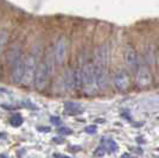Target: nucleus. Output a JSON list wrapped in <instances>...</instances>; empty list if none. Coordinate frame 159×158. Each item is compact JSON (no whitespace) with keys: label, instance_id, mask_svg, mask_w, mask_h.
I'll return each instance as SVG.
<instances>
[{"label":"nucleus","instance_id":"aec40b11","mask_svg":"<svg viewBox=\"0 0 159 158\" xmlns=\"http://www.w3.org/2000/svg\"><path fill=\"white\" fill-rule=\"evenodd\" d=\"M53 157H67L65 155H61V153H53Z\"/></svg>","mask_w":159,"mask_h":158},{"label":"nucleus","instance_id":"39448f33","mask_svg":"<svg viewBox=\"0 0 159 158\" xmlns=\"http://www.w3.org/2000/svg\"><path fill=\"white\" fill-rule=\"evenodd\" d=\"M67 54H68V41L64 36H62L56 41L53 46V56L56 59V63L63 64L67 58Z\"/></svg>","mask_w":159,"mask_h":158},{"label":"nucleus","instance_id":"2eb2a0df","mask_svg":"<svg viewBox=\"0 0 159 158\" xmlns=\"http://www.w3.org/2000/svg\"><path fill=\"white\" fill-rule=\"evenodd\" d=\"M10 123L12 126H14V127H17V126H20L23 124V118H21L19 114H16V115H13L12 118H11Z\"/></svg>","mask_w":159,"mask_h":158},{"label":"nucleus","instance_id":"5701e85b","mask_svg":"<svg viewBox=\"0 0 159 158\" xmlns=\"http://www.w3.org/2000/svg\"><path fill=\"white\" fill-rule=\"evenodd\" d=\"M158 151H159V149H158Z\"/></svg>","mask_w":159,"mask_h":158},{"label":"nucleus","instance_id":"6e6552de","mask_svg":"<svg viewBox=\"0 0 159 158\" xmlns=\"http://www.w3.org/2000/svg\"><path fill=\"white\" fill-rule=\"evenodd\" d=\"M24 73H25V57H21V58H19V59L12 66L11 77H12L13 83H16V84L23 83Z\"/></svg>","mask_w":159,"mask_h":158},{"label":"nucleus","instance_id":"4be33fe9","mask_svg":"<svg viewBox=\"0 0 159 158\" xmlns=\"http://www.w3.org/2000/svg\"><path fill=\"white\" fill-rule=\"evenodd\" d=\"M157 66H158V71H159V56L158 58H157Z\"/></svg>","mask_w":159,"mask_h":158},{"label":"nucleus","instance_id":"6ab92c4d","mask_svg":"<svg viewBox=\"0 0 159 158\" xmlns=\"http://www.w3.org/2000/svg\"><path fill=\"white\" fill-rule=\"evenodd\" d=\"M51 121H52V124H55V125L61 124V119H60V118H55V117H52V118H51Z\"/></svg>","mask_w":159,"mask_h":158},{"label":"nucleus","instance_id":"f8f14e48","mask_svg":"<svg viewBox=\"0 0 159 158\" xmlns=\"http://www.w3.org/2000/svg\"><path fill=\"white\" fill-rule=\"evenodd\" d=\"M64 108L68 113H80L81 111V105L77 103V102H65L64 105Z\"/></svg>","mask_w":159,"mask_h":158},{"label":"nucleus","instance_id":"f3484780","mask_svg":"<svg viewBox=\"0 0 159 158\" xmlns=\"http://www.w3.org/2000/svg\"><path fill=\"white\" fill-rule=\"evenodd\" d=\"M96 126L95 125H89V126H87L85 128V131L87 132V133H89V135H94V133H96Z\"/></svg>","mask_w":159,"mask_h":158},{"label":"nucleus","instance_id":"423d86ee","mask_svg":"<svg viewBox=\"0 0 159 158\" xmlns=\"http://www.w3.org/2000/svg\"><path fill=\"white\" fill-rule=\"evenodd\" d=\"M125 62H126L128 70L131 73L136 74L137 69L139 68V64H140V61H139L138 52L133 46H128L126 49V51H125Z\"/></svg>","mask_w":159,"mask_h":158},{"label":"nucleus","instance_id":"dca6fc26","mask_svg":"<svg viewBox=\"0 0 159 158\" xmlns=\"http://www.w3.org/2000/svg\"><path fill=\"white\" fill-rule=\"evenodd\" d=\"M106 150L107 149L105 147L103 144H102V145H100V146L95 150L94 156H95V157H105V156H106Z\"/></svg>","mask_w":159,"mask_h":158},{"label":"nucleus","instance_id":"1a4fd4ad","mask_svg":"<svg viewBox=\"0 0 159 158\" xmlns=\"http://www.w3.org/2000/svg\"><path fill=\"white\" fill-rule=\"evenodd\" d=\"M21 57L24 56H23V51H21L20 46H12L9 51V55H7V64L12 67Z\"/></svg>","mask_w":159,"mask_h":158},{"label":"nucleus","instance_id":"9d476101","mask_svg":"<svg viewBox=\"0 0 159 158\" xmlns=\"http://www.w3.org/2000/svg\"><path fill=\"white\" fill-rule=\"evenodd\" d=\"M73 76H74L75 89L83 88V76H82V69L81 68H74L73 69Z\"/></svg>","mask_w":159,"mask_h":158},{"label":"nucleus","instance_id":"4468645a","mask_svg":"<svg viewBox=\"0 0 159 158\" xmlns=\"http://www.w3.org/2000/svg\"><path fill=\"white\" fill-rule=\"evenodd\" d=\"M103 145H105V147H106L108 151H110V152H115L117 149H119L117 142L113 140V139H107L106 142H103Z\"/></svg>","mask_w":159,"mask_h":158},{"label":"nucleus","instance_id":"9b49d317","mask_svg":"<svg viewBox=\"0 0 159 158\" xmlns=\"http://www.w3.org/2000/svg\"><path fill=\"white\" fill-rule=\"evenodd\" d=\"M64 86H65V89L67 90H75L73 69L65 71V74H64Z\"/></svg>","mask_w":159,"mask_h":158},{"label":"nucleus","instance_id":"20e7f679","mask_svg":"<svg viewBox=\"0 0 159 158\" xmlns=\"http://www.w3.org/2000/svg\"><path fill=\"white\" fill-rule=\"evenodd\" d=\"M49 77H50V74H49V70H48V67H46V63L45 62H41L38 64V67H37L34 80H33L36 89L38 90L44 89L46 87V84H48Z\"/></svg>","mask_w":159,"mask_h":158},{"label":"nucleus","instance_id":"a211bd4d","mask_svg":"<svg viewBox=\"0 0 159 158\" xmlns=\"http://www.w3.org/2000/svg\"><path fill=\"white\" fill-rule=\"evenodd\" d=\"M60 133H63V135H71V130H70V128H60Z\"/></svg>","mask_w":159,"mask_h":158},{"label":"nucleus","instance_id":"7ed1b4c3","mask_svg":"<svg viewBox=\"0 0 159 158\" xmlns=\"http://www.w3.org/2000/svg\"><path fill=\"white\" fill-rule=\"evenodd\" d=\"M37 67H38V61L33 54L25 57V73H24L23 83H25L26 86H30L31 83H33Z\"/></svg>","mask_w":159,"mask_h":158},{"label":"nucleus","instance_id":"0eeeda50","mask_svg":"<svg viewBox=\"0 0 159 158\" xmlns=\"http://www.w3.org/2000/svg\"><path fill=\"white\" fill-rule=\"evenodd\" d=\"M114 87L117 92H126L131 86V79L129 75L127 74V71L125 70H119L117 71V74L114 75Z\"/></svg>","mask_w":159,"mask_h":158},{"label":"nucleus","instance_id":"ddd939ff","mask_svg":"<svg viewBox=\"0 0 159 158\" xmlns=\"http://www.w3.org/2000/svg\"><path fill=\"white\" fill-rule=\"evenodd\" d=\"M7 42H9V32L6 30H1L0 31V54L2 52Z\"/></svg>","mask_w":159,"mask_h":158},{"label":"nucleus","instance_id":"f257e3e1","mask_svg":"<svg viewBox=\"0 0 159 158\" xmlns=\"http://www.w3.org/2000/svg\"><path fill=\"white\" fill-rule=\"evenodd\" d=\"M81 69H82V76H83V88L87 93L93 94L97 88L95 64L92 62H87Z\"/></svg>","mask_w":159,"mask_h":158},{"label":"nucleus","instance_id":"412c9836","mask_svg":"<svg viewBox=\"0 0 159 158\" xmlns=\"http://www.w3.org/2000/svg\"><path fill=\"white\" fill-rule=\"evenodd\" d=\"M39 130H44V132H49L50 131L49 127H39Z\"/></svg>","mask_w":159,"mask_h":158},{"label":"nucleus","instance_id":"f03ea898","mask_svg":"<svg viewBox=\"0 0 159 158\" xmlns=\"http://www.w3.org/2000/svg\"><path fill=\"white\" fill-rule=\"evenodd\" d=\"M136 83L139 88H149L152 83V74L147 64L140 63L136 71Z\"/></svg>","mask_w":159,"mask_h":158}]
</instances>
